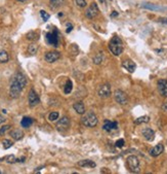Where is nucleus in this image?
<instances>
[{
  "label": "nucleus",
  "instance_id": "1",
  "mask_svg": "<svg viewBox=\"0 0 167 174\" xmlns=\"http://www.w3.org/2000/svg\"><path fill=\"white\" fill-rule=\"evenodd\" d=\"M26 85H27L26 76L21 72L15 73L10 82V86H9V95H10L11 98H18L20 96L21 92L25 89Z\"/></svg>",
  "mask_w": 167,
  "mask_h": 174
},
{
  "label": "nucleus",
  "instance_id": "2",
  "mask_svg": "<svg viewBox=\"0 0 167 174\" xmlns=\"http://www.w3.org/2000/svg\"><path fill=\"white\" fill-rule=\"evenodd\" d=\"M109 50L114 56H120L124 51V45L122 40L117 36H114L109 42Z\"/></svg>",
  "mask_w": 167,
  "mask_h": 174
},
{
  "label": "nucleus",
  "instance_id": "3",
  "mask_svg": "<svg viewBox=\"0 0 167 174\" xmlns=\"http://www.w3.org/2000/svg\"><path fill=\"white\" fill-rule=\"evenodd\" d=\"M81 123L83 124V126L87 127V128H93L97 125L99 120H97V117L93 112H87L82 117Z\"/></svg>",
  "mask_w": 167,
  "mask_h": 174
},
{
  "label": "nucleus",
  "instance_id": "4",
  "mask_svg": "<svg viewBox=\"0 0 167 174\" xmlns=\"http://www.w3.org/2000/svg\"><path fill=\"white\" fill-rule=\"evenodd\" d=\"M127 167H128L129 171L133 173H138L141 171V164L140 160L136 156H129L127 158Z\"/></svg>",
  "mask_w": 167,
  "mask_h": 174
},
{
  "label": "nucleus",
  "instance_id": "5",
  "mask_svg": "<svg viewBox=\"0 0 167 174\" xmlns=\"http://www.w3.org/2000/svg\"><path fill=\"white\" fill-rule=\"evenodd\" d=\"M45 39H46V42H47L48 45L57 48V46L59 45V31L54 28V30H53L52 32L46 33Z\"/></svg>",
  "mask_w": 167,
  "mask_h": 174
},
{
  "label": "nucleus",
  "instance_id": "6",
  "mask_svg": "<svg viewBox=\"0 0 167 174\" xmlns=\"http://www.w3.org/2000/svg\"><path fill=\"white\" fill-rule=\"evenodd\" d=\"M114 98L116 102H117L118 104H120V105H126L127 103H128V96H127V94L125 93L124 91H122V90H116L114 92Z\"/></svg>",
  "mask_w": 167,
  "mask_h": 174
},
{
  "label": "nucleus",
  "instance_id": "7",
  "mask_svg": "<svg viewBox=\"0 0 167 174\" xmlns=\"http://www.w3.org/2000/svg\"><path fill=\"white\" fill-rule=\"evenodd\" d=\"M97 95H99L101 98L106 99L109 98L111 96V87L109 83H103L99 87L97 90Z\"/></svg>",
  "mask_w": 167,
  "mask_h": 174
},
{
  "label": "nucleus",
  "instance_id": "8",
  "mask_svg": "<svg viewBox=\"0 0 167 174\" xmlns=\"http://www.w3.org/2000/svg\"><path fill=\"white\" fill-rule=\"evenodd\" d=\"M28 102H29V105L31 107H34V106L38 105L40 103V99H39L38 94L35 92L34 89H31L29 92V95H28Z\"/></svg>",
  "mask_w": 167,
  "mask_h": 174
},
{
  "label": "nucleus",
  "instance_id": "9",
  "mask_svg": "<svg viewBox=\"0 0 167 174\" xmlns=\"http://www.w3.org/2000/svg\"><path fill=\"white\" fill-rule=\"evenodd\" d=\"M99 10L97 4L96 2H92V3L88 6L87 10L85 11V16H86V18L88 19H94L97 15H99Z\"/></svg>",
  "mask_w": 167,
  "mask_h": 174
},
{
  "label": "nucleus",
  "instance_id": "10",
  "mask_svg": "<svg viewBox=\"0 0 167 174\" xmlns=\"http://www.w3.org/2000/svg\"><path fill=\"white\" fill-rule=\"evenodd\" d=\"M70 127V120L68 117H63L59 122L57 123V128L60 131H65Z\"/></svg>",
  "mask_w": 167,
  "mask_h": 174
},
{
  "label": "nucleus",
  "instance_id": "11",
  "mask_svg": "<svg viewBox=\"0 0 167 174\" xmlns=\"http://www.w3.org/2000/svg\"><path fill=\"white\" fill-rule=\"evenodd\" d=\"M61 58V54L59 52H48L44 56V59L48 63H53V62L57 61Z\"/></svg>",
  "mask_w": 167,
  "mask_h": 174
},
{
  "label": "nucleus",
  "instance_id": "12",
  "mask_svg": "<svg viewBox=\"0 0 167 174\" xmlns=\"http://www.w3.org/2000/svg\"><path fill=\"white\" fill-rule=\"evenodd\" d=\"M157 88L160 95L163 97H167V80H159L157 83Z\"/></svg>",
  "mask_w": 167,
  "mask_h": 174
},
{
  "label": "nucleus",
  "instance_id": "13",
  "mask_svg": "<svg viewBox=\"0 0 167 174\" xmlns=\"http://www.w3.org/2000/svg\"><path fill=\"white\" fill-rule=\"evenodd\" d=\"M122 66H123L124 69H126V70L128 71V72H130V73H133L134 70H135V68H136L135 63H134V62L130 59L124 60V61L122 62Z\"/></svg>",
  "mask_w": 167,
  "mask_h": 174
},
{
  "label": "nucleus",
  "instance_id": "14",
  "mask_svg": "<svg viewBox=\"0 0 167 174\" xmlns=\"http://www.w3.org/2000/svg\"><path fill=\"white\" fill-rule=\"evenodd\" d=\"M141 135L148 141H153L155 138V132L151 128H145L141 130Z\"/></svg>",
  "mask_w": 167,
  "mask_h": 174
},
{
  "label": "nucleus",
  "instance_id": "15",
  "mask_svg": "<svg viewBox=\"0 0 167 174\" xmlns=\"http://www.w3.org/2000/svg\"><path fill=\"white\" fill-rule=\"evenodd\" d=\"M163 152H164V145L162 144V143H159V144H157L156 146H154L153 148H151L150 155L152 157L156 158V157L160 156V155H161Z\"/></svg>",
  "mask_w": 167,
  "mask_h": 174
},
{
  "label": "nucleus",
  "instance_id": "16",
  "mask_svg": "<svg viewBox=\"0 0 167 174\" xmlns=\"http://www.w3.org/2000/svg\"><path fill=\"white\" fill-rule=\"evenodd\" d=\"M117 128H118L117 122H112V120H106L103 125V129L107 132H111L113 130H116Z\"/></svg>",
  "mask_w": 167,
  "mask_h": 174
},
{
  "label": "nucleus",
  "instance_id": "17",
  "mask_svg": "<svg viewBox=\"0 0 167 174\" xmlns=\"http://www.w3.org/2000/svg\"><path fill=\"white\" fill-rule=\"evenodd\" d=\"M73 108L79 115H84L85 113V106L82 102H76V103H74Z\"/></svg>",
  "mask_w": 167,
  "mask_h": 174
},
{
  "label": "nucleus",
  "instance_id": "18",
  "mask_svg": "<svg viewBox=\"0 0 167 174\" xmlns=\"http://www.w3.org/2000/svg\"><path fill=\"white\" fill-rule=\"evenodd\" d=\"M10 136L13 137L15 140H21V139L23 138V136H24V133H23L22 130L20 129H15V130H13V131H10Z\"/></svg>",
  "mask_w": 167,
  "mask_h": 174
},
{
  "label": "nucleus",
  "instance_id": "19",
  "mask_svg": "<svg viewBox=\"0 0 167 174\" xmlns=\"http://www.w3.org/2000/svg\"><path fill=\"white\" fill-rule=\"evenodd\" d=\"M78 165L80 167H88V168H94L96 166V164L93 161H90V160H82L79 161Z\"/></svg>",
  "mask_w": 167,
  "mask_h": 174
},
{
  "label": "nucleus",
  "instance_id": "20",
  "mask_svg": "<svg viewBox=\"0 0 167 174\" xmlns=\"http://www.w3.org/2000/svg\"><path fill=\"white\" fill-rule=\"evenodd\" d=\"M32 124H33V119H31V117H23V120H21V126H22L23 128H29Z\"/></svg>",
  "mask_w": 167,
  "mask_h": 174
},
{
  "label": "nucleus",
  "instance_id": "21",
  "mask_svg": "<svg viewBox=\"0 0 167 174\" xmlns=\"http://www.w3.org/2000/svg\"><path fill=\"white\" fill-rule=\"evenodd\" d=\"M27 39L28 40H31V41H35V40H38L39 39V33H37L35 31H30L29 33H27Z\"/></svg>",
  "mask_w": 167,
  "mask_h": 174
},
{
  "label": "nucleus",
  "instance_id": "22",
  "mask_svg": "<svg viewBox=\"0 0 167 174\" xmlns=\"http://www.w3.org/2000/svg\"><path fill=\"white\" fill-rule=\"evenodd\" d=\"M72 90H73V83H72L71 80H68L66 82V85H65V88H64V93L66 95L70 94L72 92Z\"/></svg>",
  "mask_w": 167,
  "mask_h": 174
},
{
  "label": "nucleus",
  "instance_id": "23",
  "mask_svg": "<svg viewBox=\"0 0 167 174\" xmlns=\"http://www.w3.org/2000/svg\"><path fill=\"white\" fill-rule=\"evenodd\" d=\"M9 60V56L6 51L0 50V63H6Z\"/></svg>",
  "mask_w": 167,
  "mask_h": 174
},
{
  "label": "nucleus",
  "instance_id": "24",
  "mask_svg": "<svg viewBox=\"0 0 167 174\" xmlns=\"http://www.w3.org/2000/svg\"><path fill=\"white\" fill-rule=\"evenodd\" d=\"M150 122V117L148 115H143V117H138L135 120H134V124L135 125H141V124H146V123Z\"/></svg>",
  "mask_w": 167,
  "mask_h": 174
},
{
  "label": "nucleus",
  "instance_id": "25",
  "mask_svg": "<svg viewBox=\"0 0 167 174\" xmlns=\"http://www.w3.org/2000/svg\"><path fill=\"white\" fill-rule=\"evenodd\" d=\"M103 61H104V54L102 52H99V54H96V57L93 58V63L96 65H99Z\"/></svg>",
  "mask_w": 167,
  "mask_h": 174
},
{
  "label": "nucleus",
  "instance_id": "26",
  "mask_svg": "<svg viewBox=\"0 0 167 174\" xmlns=\"http://www.w3.org/2000/svg\"><path fill=\"white\" fill-rule=\"evenodd\" d=\"M3 160H5V162H7V163H9V164H13L17 162V158L13 156V155H9V156L4 157L3 159H0V162H2Z\"/></svg>",
  "mask_w": 167,
  "mask_h": 174
},
{
  "label": "nucleus",
  "instance_id": "27",
  "mask_svg": "<svg viewBox=\"0 0 167 174\" xmlns=\"http://www.w3.org/2000/svg\"><path fill=\"white\" fill-rule=\"evenodd\" d=\"M37 51H38V45H36L35 43H32V45L28 46V53L30 55H35Z\"/></svg>",
  "mask_w": 167,
  "mask_h": 174
},
{
  "label": "nucleus",
  "instance_id": "28",
  "mask_svg": "<svg viewBox=\"0 0 167 174\" xmlns=\"http://www.w3.org/2000/svg\"><path fill=\"white\" fill-rule=\"evenodd\" d=\"M50 1V5H51L52 8H57V7H60V6L63 4L64 0H49Z\"/></svg>",
  "mask_w": 167,
  "mask_h": 174
},
{
  "label": "nucleus",
  "instance_id": "29",
  "mask_svg": "<svg viewBox=\"0 0 167 174\" xmlns=\"http://www.w3.org/2000/svg\"><path fill=\"white\" fill-rule=\"evenodd\" d=\"M59 112L57 111H52V112L49 113V115H48V120H50V122H54V120H59Z\"/></svg>",
  "mask_w": 167,
  "mask_h": 174
},
{
  "label": "nucleus",
  "instance_id": "30",
  "mask_svg": "<svg viewBox=\"0 0 167 174\" xmlns=\"http://www.w3.org/2000/svg\"><path fill=\"white\" fill-rule=\"evenodd\" d=\"M143 7L145 8H148V9H153V10H158V9H162V7L160 6H157L155 4H151V3H148V4H143Z\"/></svg>",
  "mask_w": 167,
  "mask_h": 174
},
{
  "label": "nucleus",
  "instance_id": "31",
  "mask_svg": "<svg viewBox=\"0 0 167 174\" xmlns=\"http://www.w3.org/2000/svg\"><path fill=\"white\" fill-rule=\"evenodd\" d=\"M2 144H3V148L4 149H8V148H10L13 146V143L11 142L10 140H8V139H5V140L2 141Z\"/></svg>",
  "mask_w": 167,
  "mask_h": 174
},
{
  "label": "nucleus",
  "instance_id": "32",
  "mask_svg": "<svg viewBox=\"0 0 167 174\" xmlns=\"http://www.w3.org/2000/svg\"><path fill=\"white\" fill-rule=\"evenodd\" d=\"M124 144H125V141H124V139H118L117 141H116V143H115V146L116 147H118V148H122L124 146Z\"/></svg>",
  "mask_w": 167,
  "mask_h": 174
},
{
  "label": "nucleus",
  "instance_id": "33",
  "mask_svg": "<svg viewBox=\"0 0 167 174\" xmlns=\"http://www.w3.org/2000/svg\"><path fill=\"white\" fill-rule=\"evenodd\" d=\"M40 16H41V18H42V20L44 21V22H46V21L49 19V15H48L46 11H44V10H40Z\"/></svg>",
  "mask_w": 167,
  "mask_h": 174
},
{
  "label": "nucleus",
  "instance_id": "34",
  "mask_svg": "<svg viewBox=\"0 0 167 174\" xmlns=\"http://www.w3.org/2000/svg\"><path fill=\"white\" fill-rule=\"evenodd\" d=\"M76 4H77L79 7H85L86 6V0H75Z\"/></svg>",
  "mask_w": 167,
  "mask_h": 174
},
{
  "label": "nucleus",
  "instance_id": "35",
  "mask_svg": "<svg viewBox=\"0 0 167 174\" xmlns=\"http://www.w3.org/2000/svg\"><path fill=\"white\" fill-rule=\"evenodd\" d=\"M9 128H10V126H9V125H6V126H3L2 128H0V136L3 135V134L5 133L7 130H9Z\"/></svg>",
  "mask_w": 167,
  "mask_h": 174
},
{
  "label": "nucleus",
  "instance_id": "36",
  "mask_svg": "<svg viewBox=\"0 0 167 174\" xmlns=\"http://www.w3.org/2000/svg\"><path fill=\"white\" fill-rule=\"evenodd\" d=\"M72 29H73V26H72L70 23H68V24H67V30H66V32H67V33H70V32L72 31Z\"/></svg>",
  "mask_w": 167,
  "mask_h": 174
},
{
  "label": "nucleus",
  "instance_id": "37",
  "mask_svg": "<svg viewBox=\"0 0 167 174\" xmlns=\"http://www.w3.org/2000/svg\"><path fill=\"white\" fill-rule=\"evenodd\" d=\"M161 109L163 111H167V100L165 102H163V104L161 106Z\"/></svg>",
  "mask_w": 167,
  "mask_h": 174
},
{
  "label": "nucleus",
  "instance_id": "38",
  "mask_svg": "<svg viewBox=\"0 0 167 174\" xmlns=\"http://www.w3.org/2000/svg\"><path fill=\"white\" fill-rule=\"evenodd\" d=\"M25 160H26V157H22V158H18V159H17V162H21V163H23V162H25Z\"/></svg>",
  "mask_w": 167,
  "mask_h": 174
},
{
  "label": "nucleus",
  "instance_id": "39",
  "mask_svg": "<svg viewBox=\"0 0 167 174\" xmlns=\"http://www.w3.org/2000/svg\"><path fill=\"white\" fill-rule=\"evenodd\" d=\"M159 21L161 23H165V24H167V18H161V19H159Z\"/></svg>",
  "mask_w": 167,
  "mask_h": 174
},
{
  "label": "nucleus",
  "instance_id": "40",
  "mask_svg": "<svg viewBox=\"0 0 167 174\" xmlns=\"http://www.w3.org/2000/svg\"><path fill=\"white\" fill-rule=\"evenodd\" d=\"M4 122H5V119H4V117H2L1 115H0V125H1V124H3Z\"/></svg>",
  "mask_w": 167,
  "mask_h": 174
},
{
  "label": "nucleus",
  "instance_id": "41",
  "mask_svg": "<svg viewBox=\"0 0 167 174\" xmlns=\"http://www.w3.org/2000/svg\"><path fill=\"white\" fill-rule=\"evenodd\" d=\"M117 16H118V13H117V11H113V13H111V17H117Z\"/></svg>",
  "mask_w": 167,
  "mask_h": 174
},
{
  "label": "nucleus",
  "instance_id": "42",
  "mask_svg": "<svg viewBox=\"0 0 167 174\" xmlns=\"http://www.w3.org/2000/svg\"><path fill=\"white\" fill-rule=\"evenodd\" d=\"M99 2H102V3H104V2H105V0H99Z\"/></svg>",
  "mask_w": 167,
  "mask_h": 174
},
{
  "label": "nucleus",
  "instance_id": "43",
  "mask_svg": "<svg viewBox=\"0 0 167 174\" xmlns=\"http://www.w3.org/2000/svg\"><path fill=\"white\" fill-rule=\"evenodd\" d=\"M18 1H20V2H24V1H26V0H18Z\"/></svg>",
  "mask_w": 167,
  "mask_h": 174
},
{
  "label": "nucleus",
  "instance_id": "44",
  "mask_svg": "<svg viewBox=\"0 0 167 174\" xmlns=\"http://www.w3.org/2000/svg\"><path fill=\"white\" fill-rule=\"evenodd\" d=\"M0 173H1V172H0Z\"/></svg>",
  "mask_w": 167,
  "mask_h": 174
}]
</instances>
